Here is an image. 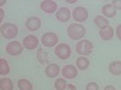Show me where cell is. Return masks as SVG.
<instances>
[{
	"label": "cell",
	"mask_w": 121,
	"mask_h": 90,
	"mask_svg": "<svg viewBox=\"0 0 121 90\" xmlns=\"http://www.w3.org/2000/svg\"><path fill=\"white\" fill-rule=\"evenodd\" d=\"M86 90H99V86L96 82H90L86 84Z\"/></svg>",
	"instance_id": "cell-24"
},
{
	"label": "cell",
	"mask_w": 121,
	"mask_h": 90,
	"mask_svg": "<svg viewBox=\"0 0 121 90\" xmlns=\"http://www.w3.org/2000/svg\"><path fill=\"white\" fill-rule=\"evenodd\" d=\"M93 23L96 24V26H98L99 29H102V28H105L109 25V22H108V19L103 16H97L95 17L93 19Z\"/></svg>",
	"instance_id": "cell-19"
},
{
	"label": "cell",
	"mask_w": 121,
	"mask_h": 90,
	"mask_svg": "<svg viewBox=\"0 0 121 90\" xmlns=\"http://www.w3.org/2000/svg\"><path fill=\"white\" fill-rule=\"evenodd\" d=\"M109 72L114 76H120L121 75V61H113L112 64H109Z\"/></svg>",
	"instance_id": "cell-17"
},
{
	"label": "cell",
	"mask_w": 121,
	"mask_h": 90,
	"mask_svg": "<svg viewBox=\"0 0 121 90\" xmlns=\"http://www.w3.org/2000/svg\"><path fill=\"white\" fill-rule=\"evenodd\" d=\"M41 43L44 45V47H47V48H51V47L57 46V43H58V36H57V34L52 33V31L45 33L41 36Z\"/></svg>",
	"instance_id": "cell-5"
},
{
	"label": "cell",
	"mask_w": 121,
	"mask_h": 90,
	"mask_svg": "<svg viewBox=\"0 0 121 90\" xmlns=\"http://www.w3.org/2000/svg\"><path fill=\"white\" fill-rule=\"evenodd\" d=\"M40 8H41L45 13H48V15L56 13L58 11L57 3L53 1V0H43V1L40 3Z\"/></svg>",
	"instance_id": "cell-8"
},
{
	"label": "cell",
	"mask_w": 121,
	"mask_h": 90,
	"mask_svg": "<svg viewBox=\"0 0 121 90\" xmlns=\"http://www.w3.org/2000/svg\"><path fill=\"white\" fill-rule=\"evenodd\" d=\"M104 90H116V89H115V86H113V85H107V86L104 88Z\"/></svg>",
	"instance_id": "cell-28"
},
{
	"label": "cell",
	"mask_w": 121,
	"mask_h": 90,
	"mask_svg": "<svg viewBox=\"0 0 121 90\" xmlns=\"http://www.w3.org/2000/svg\"><path fill=\"white\" fill-rule=\"evenodd\" d=\"M1 36L6 40H12L18 35V26L13 23H3L0 28Z\"/></svg>",
	"instance_id": "cell-2"
},
{
	"label": "cell",
	"mask_w": 121,
	"mask_h": 90,
	"mask_svg": "<svg viewBox=\"0 0 121 90\" xmlns=\"http://www.w3.org/2000/svg\"><path fill=\"white\" fill-rule=\"evenodd\" d=\"M40 26H41V19H40L39 17H29L27 21H26V29L28 30V31H38V30L40 29Z\"/></svg>",
	"instance_id": "cell-10"
},
{
	"label": "cell",
	"mask_w": 121,
	"mask_h": 90,
	"mask_svg": "<svg viewBox=\"0 0 121 90\" xmlns=\"http://www.w3.org/2000/svg\"><path fill=\"white\" fill-rule=\"evenodd\" d=\"M102 15L105 18H113L116 16V10L110 5V4H105L102 7Z\"/></svg>",
	"instance_id": "cell-15"
},
{
	"label": "cell",
	"mask_w": 121,
	"mask_h": 90,
	"mask_svg": "<svg viewBox=\"0 0 121 90\" xmlns=\"http://www.w3.org/2000/svg\"><path fill=\"white\" fill-rule=\"evenodd\" d=\"M72 18V12L68 7H59L56 12V19L60 23H67Z\"/></svg>",
	"instance_id": "cell-11"
},
{
	"label": "cell",
	"mask_w": 121,
	"mask_h": 90,
	"mask_svg": "<svg viewBox=\"0 0 121 90\" xmlns=\"http://www.w3.org/2000/svg\"><path fill=\"white\" fill-rule=\"evenodd\" d=\"M60 73V67L57 64H48L45 68V75L48 78H55Z\"/></svg>",
	"instance_id": "cell-14"
},
{
	"label": "cell",
	"mask_w": 121,
	"mask_h": 90,
	"mask_svg": "<svg viewBox=\"0 0 121 90\" xmlns=\"http://www.w3.org/2000/svg\"><path fill=\"white\" fill-rule=\"evenodd\" d=\"M55 54L62 60H67L72 55V48L67 43H59L55 48Z\"/></svg>",
	"instance_id": "cell-4"
},
{
	"label": "cell",
	"mask_w": 121,
	"mask_h": 90,
	"mask_svg": "<svg viewBox=\"0 0 121 90\" xmlns=\"http://www.w3.org/2000/svg\"><path fill=\"white\" fill-rule=\"evenodd\" d=\"M10 73V66H9V63L7 60L1 58L0 59V75L1 76H6Z\"/></svg>",
	"instance_id": "cell-21"
},
{
	"label": "cell",
	"mask_w": 121,
	"mask_h": 90,
	"mask_svg": "<svg viewBox=\"0 0 121 90\" xmlns=\"http://www.w3.org/2000/svg\"><path fill=\"white\" fill-rule=\"evenodd\" d=\"M53 86H55L56 90H65V88L68 86V83H67V81H65V78L62 77V78L56 79Z\"/></svg>",
	"instance_id": "cell-23"
},
{
	"label": "cell",
	"mask_w": 121,
	"mask_h": 90,
	"mask_svg": "<svg viewBox=\"0 0 121 90\" xmlns=\"http://www.w3.org/2000/svg\"><path fill=\"white\" fill-rule=\"evenodd\" d=\"M114 35H115V30L110 25H108L105 28H102L99 30V36H100L102 40H104V41H110V40L114 37Z\"/></svg>",
	"instance_id": "cell-13"
},
{
	"label": "cell",
	"mask_w": 121,
	"mask_h": 90,
	"mask_svg": "<svg viewBox=\"0 0 121 90\" xmlns=\"http://www.w3.org/2000/svg\"><path fill=\"white\" fill-rule=\"evenodd\" d=\"M0 19H1V21L4 19V10L3 8H0Z\"/></svg>",
	"instance_id": "cell-29"
},
{
	"label": "cell",
	"mask_w": 121,
	"mask_h": 90,
	"mask_svg": "<svg viewBox=\"0 0 121 90\" xmlns=\"http://www.w3.org/2000/svg\"><path fill=\"white\" fill-rule=\"evenodd\" d=\"M0 90H13V83L10 78H1L0 79Z\"/></svg>",
	"instance_id": "cell-18"
},
{
	"label": "cell",
	"mask_w": 121,
	"mask_h": 90,
	"mask_svg": "<svg viewBox=\"0 0 121 90\" xmlns=\"http://www.w3.org/2000/svg\"><path fill=\"white\" fill-rule=\"evenodd\" d=\"M75 63H76L78 70H81V71H85V70H87L88 66H90V60L86 56H81V55L76 59Z\"/></svg>",
	"instance_id": "cell-16"
},
{
	"label": "cell",
	"mask_w": 121,
	"mask_h": 90,
	"mask_svg": "<svg viewBox=\"0 0 121 90\" xmlns=\"http://www.w3.org/2000/svg\"><path fill=\"white\" fill-rule=\"evenodd\" d=\"M17 86H18L19 90H33V84L26 78L19 79L18 83H17Z\"/></svg>",
	"instance_id": "cell-20"
},
{
	"label": "cell",
	"mask_w": 121,
	"mask_h": 90,
	"mask_svg": "<svg viewBox=\"0 0 121 90\" xmlns=\"http://www.w3.org/2000/svg\"><path fill=\"white\" fill-rule=\"evenodd\" d=\"M73 18L74 21L78 23H82L86 22L87 18H88V11L87 8L84 6H78L73 10Z\"/></svg>",
	"instance_id": "cell-6"
},
{
	"label": "cell",
	"mask_w": 121,
	"mask_h": 90,
	"mask_svg": "<svg viewBox=\"0 0 121 90\" xmlns=\"http://www.w3.org/2000/svg\"><path fill=\"white\" fill-rule=\"evenodd\" d=\"M65 90H76V86L74 84H68V86L65 88Z\"/></svg>",
	"instance_id": "cell-27"
},
{
	"label": "cell",
	"mask_w": 121,
	"mask_h": 90,
	"mask_svg": "<svg viewBox=\"0 0 121 90\" xmlns=\"http://www.w3.org/2000/svg\"><path fill=\"white\" fill-rule=\"evenodd\" d=\"M4 4H6V1H4V0H3V1H0V5H1V6H3Z\"/></svg>",
	"instance_id": "cell-31"
},
{
	"label": "cell",
	"mask_w": 121,
	"mask_h": 90,
	"mask_svg": "<svg viewBox=\"0 0 121 90\" xmlns=\"http://www.w3.org/2000/svg\"><path fill=\"white\" fill-rule=\"evenodd\" d=\"M22 45L26 49H28V51H34V49L38 48V46H39V38L35 35H27L23 38Z\"/></svg>",
	"instance_id": "cell-9"
},
{
	"label": "cell",
	"mask_w": 121,
	"mask_h": 90,
	"mask_svg": "<svg viewBox=\"0 0 121 90\" xmlns=\"http://www.w3.org/2000/svg\"><path fill=\"white\" fill-rule=\"evenodd\" d=\"M78 67L74 65H65L63 66V68L60 70V73H62L63 78L65 79H73L78 76Z\"/></svg>",
	"instance_id": "cell-12"
},
{
	"label": "cell",
	"mask_w": 121,
	"mask_h": 90,
	"mask_svg": "<svg viewBox=\"0 0 121 90\" xmlns=\"http://www.w3.org/2000/svg\"><path fill=\"white\" fill-rule=\"evenodd\" d=\"M110 5H112L115 10H121V0H113V1L110 3Z\"/></svg>",
	"instance_id": "cell-25"
},
{
	"label": "cell",
	"mask_w": 121,
	"mask_h": 90,
	"mask_svg": "<svg viewBox=\"0 0 121 90\" xmlns=\"http://www.w3.org/2000/svg\"><path fill=\"white\" fill-rule=\"evenodd\" d=\"M36 59L39 60L40 64L48 63V55H47L46 52H44V49H41V48L38 49V52H36Z\"/></svg>",
	"instance_id": "cell-22"
},
{
	"label": "cell",
	"mask_w": 121,
	"mask_h": 90,
	"mask_svg": "<svg viewBox=\"0 0 121 90\" xmlns=\"http://www.w3.org/2000/svg\"><path fill=\"white\" fill-rule=\"evenodd\" d=\"M23 45L18 41H12V42H9L5 47V51L7 54L10 55H19L23 52Z\"/></svg>",
	"instance_id": "cell-7"
},
{
	"label": "cell",
	"mask_w": 121,
	"mask_h": 90,
	"mask_svg": "<svg viewBox=\"0 0 121 90\" xmlns=\"http://www.w3.org/2000/svg\"><path fill=\"white\" fill-rule=\"evenodd\" d=\"M75 51L81 55V56H86V55H90L91 53L93 52V43L90 41V40H80L79 42H76V46H75Z\"/></svg>",
	"instance_id": "cell-3"
},
{
	"label": "cell",
	"mask_w": 121,
	"mask_h": 90,
	"mask_svg": "<svg viewBox=\"0 0 121 90\" xmlns=\"http://www.w3.org/2000/svg\"><path fill=\"white\" fill-rule=\"evenodd\" d=\"M67 3H68V4H75L76 0H67Z\"/></svg>",
	"instance_id": "cell-30"
},
{
	"label": "cell",
	"mask_w": 121,
	"mask_h": 90,
	"mask_svg": "<svg viewBox=\"0 0 121 90\" xmlns=\"http://www.w3.org/2000/svg\"><path fill=\"white\" fill-rule=\"evenodd\" d=\"M115 34H116L117 38L121 41V24H119V25L116 26V29H115Z\"/></svg>",
	"instance_id": "cell-26"
},
{
	"label": "cell",
	"mask_w": 121,
	"mask_h": 90,
	"mask_svg": "<svg viewBox=\"0 0 121 90\" xmlns=\"http://www.w3.org/2000/svg\"><path fill=\"white\" fill-rule=\"evenodd\" d=\"M67 33H68V36L69 38L72 40H75V41H80L82 40L85 34H86V28L81 24H78V23H73V24H69L68 25V29H67Z\"/></svg>",
	"instance_id": "cell-1"
}]
</instances>
